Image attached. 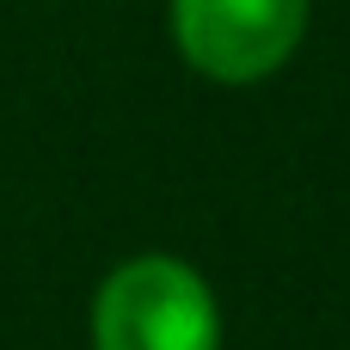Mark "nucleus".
Returning a JSON list of instances; mask_svg holds the SVG:
<instances>
[{"label":"nucleus","mask_w":350,"mask_h":350,"mask_svg":"<svg viewBox=\"0 0 350 350\" xmlns=\"http://www.w3.org/2000/svg\"><path fill=\"white\" fill-rule=\"evenodd\" d=\"M86 338L92 350H221V301L191 258L129 252L98 277Z\"/></svg>","instance_id":"f257e3e1"},{"label":"nucleus","mask_w":350,"mask_h":350,"mask_svg":"<svg viewBox=\"0 0 350 350\" xmlns=\"http://www.w3.org/2000/svg\"><path fill=\"white\" fill-rule=\"evenodd\" d=\"M314 0H172V49L215 86H258L301 55Z\"/></svg>","instance_id":"f03ea898"}]
</instances>
